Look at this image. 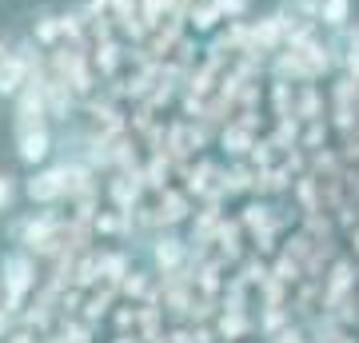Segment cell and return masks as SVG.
I'll return each mask as SVG.
<instances>
[{"mask_svg":"<svg viewBox=\"0 0 359 343\" xmlns=\"http://www.w3.org/2000/svg\"><path fill=\"white\" fill-rule=\"evenodd\" d=\"M0 288H4V307L16 311L25 304V295L36 288V264L28 252H8L0 260Z\"/></svg>","mask_w":359,"mask_h":343,"instance_id":"6da1fadb","label":"cell"},{"mask_svg":"<svg viewBox=\"0 0 359 343\" xmlns=\"http://www.w3.org/2000/svg\"><path fill=\"white\" fill-rule=\"evenodd\" d=\"M16 160L25 168H44L48 164L52 148H56V136H52V124H16Z\"/></svg>","mask_w":359,"mask_h":343,"instance_id":"7a4b0ae2","label":"cell"},{"mask_svg":"<svg viewBox=\"0 0 359 343\" xmlns=\"http://www.w3.org/2000/svg\"><path fill=\"white\" fill-rule=\"evenodd\" d=\"M25 196L40 208H52L68 196V180H65V168L60 164H44V168H32V176L25 180Z\"/></svg>","mask_w":359,"mask_h":343,"instance_id":"3957f363","label":"cell"},{"mask_svg":"<svg viewBox=\"0 0 359 343\" xmlns=\"http://www.w3.org/2000/svg\"><path fill=\"white\" fill-rule=\"evenodd\" d=\"M219 148H224V156H231V160L252 156V148H256V128L248 124V120H240V116H231L228 124L219 128Z\"/></svg>","mask_w":359,"mask_h":343,"instance_id":"277c9868","label":"cell"},{"mask_svg":"<svg viewBox=\"0 0 359 343\" xmlns=\"http://www.w3.org/2000/svg\"><path fill=\"white\" fill-rule=\"evenodd\" d=\"M184 20H188V32H192V36H200V40L216 36L219 28L228 25V20H224V13L216 8V0H196L192 8L184 13Z\"/></svg>","mask_w":359,"mask_h":343,"instance_id":"5b68a950","label":"cell"},{"mask_svg":"<svg viewBox=\"0 0 359 343\" xmlns=\"http://www.w3.org/2000/svg\"><path fill=\"white\" fill-rule=\"evenodd\" d=\"M327 96H323V88L316 84V80H308V84H295V120H323L327 116Z\"/></svg>","mask_w":359,"mask_h":343,"instance_id":"8992f818","label":"cell"},{"mask_svg":"<svg viewBox=\"0 0 359 343\" xmlns=\"http://www.w3.org/2000/svg\"><path fill=\"white\" fill-rule=\"evenodd\" d=\"M28 36L36 40L44 52H52L56 44H65V32H60V13H52V8L36 13V20H32V28H28Z\"/></svg>","mask_w":359,"mask_h":343,"instance_id":"52a82bcc","label":"cell"},{"mask_svg":"<svg viewBox=\"0 0 359 343\" xmlns=\"http://www.w3.org/2000/svg\"><path fill=\"white\" fill-rule=\"evenodd\" d=\"M184 255H188V248H184L180 236H160V240L152 243V264L160 267V271H176V267L184 264Z\"/></svg>","mask_w":359,"mask_h":343,"instance_id":"ba28073f","label":"cell"},{"mask_svg":"<svg viewBox=\"0 0 359 343\" xmlns=\"http://www.w3.org/2000/svg\"><path fill=\"white\" fill-rule=\"evenodd\" d=\"M316 25H320L327 36L344 32V28L351 25V0H323L320 4V20H316Z\"/></svg>","mask_w":359,"mask_h":343,"instance_id":"9c48e42d","label":"cell"},{"mask_svg":"<svg viewBox=\"0 0 359 343\" xmlns=\"http://www.w3.org/2000/svg\"><path fill=\"white\" fill-rule=\"evenodd\" d=\"M184 216H188V196L176 188H164V196H160V224H176Z\"/></svg>","mask_w":359,"mask_h":343,"instance_id":"30bf717a","label":"cell"},{"mask_svg":"<svg viewBox=\"0 0 359 343\" xmlns=\"http://www.w3.org/2000/svg\"><path fill=\"white\" fill-rule=\"evenodd\" d=\"M140 16L148 25V32H156L168 16H176V0H140Z\"/></svg>","mask_w":359,"mask_h":343,"instance_id":"8fae6325","label":"cell"},{"mask_svg":"<svg viewBox=\"0 0 359 343\" xmlns=\"http://www.w3.org/2000/svg\"><path fill=\"white\" fill-rule=\"evenodd\" d=\"M327 132H332V124H327V120H308V124H304V132H299V148L320 152L323 144H327Z\"/></svg>","mask_w":359,"mask_h":343,"instance_id":"7c38bea8","label":"cell"},{"mask_svg":"<svg viewBox=\"0 0 359 343\" xmlns=\"http://www.w3.org/2000/svg\"><path fill=\"white\" fill-rule=\"evenodd\" d=\"M216 8L224 13V20H248L252 0H216Z\"/></svg>","mask_w":359,"mask_h":343,"instance_id":"4fadbf2b","label":"cell"},{"mask_svg":"<svg viewBox=\"0 0 359 343\" xmlns=\"http://www.w3.org/2000/svg\"><path fill=\"white\" fill-rule=\"evenodd\" d=\"M283 4H287L299 20H320V4L323 0H283Z\"/></svg>","mask_w":359,"mask_h":343,"instance_id":"5bb4252c","label":"cell"},{"mask_svg":"<svg viewBox=\"0 0 359 343\" xmlns=\"http://www.w3.org/2000/svg\"><path fill=\"white\" fill-rule=\"evenodd\" d=\"M13 203H16V180L8 172H0V216L13 212Z\"/></svg>","mask_w":359,"mask_h":343,"instance_id":"9a60e30c","label":"cell"},{"mask_svg":"<svg viewBox=\"0 0 359 343\" xmlns=\"http://www.w3.org/2000/svg\"><path fill=\"white\" fill-rule=\"evenodd\" d=\"M244 224L248 228H264V224H268V208H264V203H252V208H248V216H244Z\"/></svg>","mask_w":359,"mask_h":343,"instance_id":"2e32d148","label":"cell"},{"mask_svg":"<svg viewBox=\"0 0 359 343\" xmlns=\"http://www.w3.org/2000/svg\"><path fill=\"white\" fill-rule=\"evenodd\" d=\"M13 48H16V40H8L4 32H0V64H4L8 56H13Z\"/></svg>","mask_w":359,"mask_h":343,"instance_id":"e0dca14e","label":"cell"},{"mask_svg":"<svg viewBox=\"0 0 359 343\" xmlns=\"http://www.w3.org/2000/svg\"><path fill=\"white\" fill-rule=\"evenodd\" d=\"M192 4H196V0H176V16H184L188 8H192Z\"/></svg>","mask_w":359,"mask_h":343,"instance_id":"ac0fdd59","label":"cell"},{"mask_svg":"<svg viewBox=\"0 0 359 343\" xmlns=\"http://www.w3.org/2000/svg\"><path fill=\"white\" fill-rule=\"evenodd\" d=\"M0 292H4V288H0Z\"/></svg>","mask_w":359,"mask_h":343,"instance_id":"d6986e66","label":"cell"}]
</instances>
